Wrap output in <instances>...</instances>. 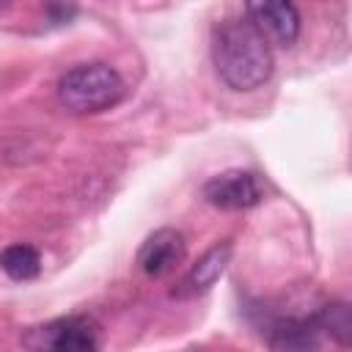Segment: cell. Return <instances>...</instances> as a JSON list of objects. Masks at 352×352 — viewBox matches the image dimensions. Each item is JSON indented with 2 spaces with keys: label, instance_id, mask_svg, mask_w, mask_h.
<instances>
[{
  "label": "cell",
  "instance_id": "52a82bcc",
  "mask_svg": "<svg viewBox=\"0 0 352 352\" xmlns=\"http://www.w3.org/2000/svg\"><path fill=\"white\" fill-rule=\"evenodd\" d=\"M319 322L316 316L302 319V316H280L267 327V341L275 349H311L319 344Z\"/></svg>",
  "mask_w": 352,
  "mask_h": 352
},
{
  "label": "cell",
  "instance_id": "6da1fadb",
  "mask_svg": "<svg viewBox=\"0 0 352 352\" xmlns=\"http://www.w3.org/2000/svg\"><path fill=\"white\" fill-rule=\"evenodd\" d=\"M212 60L220 80L234 91H253L272 74L270 41L248 19H231L214 30Z\"/></svg>",
  "mask_w": 352,
  "mask_h": 352
},
{
  "label": "cell",
  "instance_id": "8992f818",
  "mask_svg": "<svg viewBox=\"0 0 352 352\" xmlns=\"http://www.w3.org/2000/svg\"><path fill=\"white\" fill-rule=\"evenodd\" d=\"M187 245L176 228H157L138 250V264L148 278H165L184 261Z\"/></svg>",
  "mask_w": 352,
  "mask_h": 352
},
{
  "label": "cell",
  "instance_id": "9c48e42d",
  "mask_svg": "<svg viewBox=\"0 0 352 352\" xmlns=\"http://www.w3.org/2000/svg\"><path fill=\"white\" fill-rule=\"evenodd\" d=\"M0 270L14 278V280H33L41 270V258H38V250L25 245V242H16V245H8L3 253H0Z\"/></svg>",
  "mask_w": 352,
  "mask_h": 352
},
{
  "label": "cell",
  "instance_id": "ba28073f",
  "mask_svg": "<svg viewBox=\"0 0 352 352\" xmlns=\"http://www.w3.org/2000/svg\"><path fill=\"white\" fill-rule=\"evenodd\" d=\"M228 258H231V245H228V242L209 248V250L195 261V267L190 270L184 286H190V292H206V289H212L214 280L223 275Z\"/></svg>",
  "mask_w": 352,
  "mask_h": 352
},
{
  "label": "cell",
  "instance_id": "277c9868",
  "mask_svg": "<svg viewBox=\"0 0 352 352\" xmlns=\"http://www.w3.org/2000/svg\"><path fill=\"white\" fill-rule=\"evenodd\" d=\"M38 338H28L30 346H47L58 352H88L99 346V327L88 316H66L55 319L47 327L33 330Z\"/></svg>",
  "mask_w": 352,
  "mask_h": 352
},
{
  "label": "cell",
  "instance_id": "5b68a950",
  "mask_svg": "<svg viewBox=\"0 0 352 352\" xmlns=\"http://www.w3.org/2000/svg\"><path fill=\"white\" fill-rule=\"evenodd\" d=\"M204 198L226 212H242L261 201V184L248 170H223L204 184Z\"/></svg>",
  "mask_w": 352,
  "mask_h": 352
},
{
  "label": "cell",
  "instance_id": "30bf717a",
  "mask_svg": "<svg viewBox=\"0 0 352 352\" xmlns=\"http://www.w3.org/2000/svg\"><path fill=\"white\" fill-rule=\"evenodd\" d=\"M316 322L324 333H330L338 344H349V333H352V319H349V308L344 302H333L324 305L316 314Z\"/></svg>",
  "mask_w": 352,
  "mask_h": 352
},
{
  "label": "cell",
  "instance_id": "3957f363",
  "mask_svg": "<svg viewBox=\"0 0 352 352\" xmlns=\"http://www.w3.org/2000/svg\"><path fill=\"white\" fill-rule=\"evenodd\" d=\"M248 22L278 47H292L300 36V11L294 0H245Z\"/></svg>",
  "mask_w": 352,
  "mask_h": 352
},
{
  "label": "cell",
  "instance_id": "7a4b0ae2",
  "mask_svg": "<svg viewBox=\"0 0 352 352\" xmlns=\"http://www.w3.org/2000/svg\"><path fill=\"white\" fill-rule=\"evenodd\" d=\"M124 80L107 63H80L58 80V99L77 116L102 113L124 99Z\"/></svg>",
  "mask_w": 352,
  "mask_h": 352
}]
</instances>
